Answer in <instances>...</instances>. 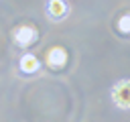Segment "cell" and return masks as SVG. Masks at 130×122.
Masks as SVG:
<instances>
[{"label": "cell", "instance_id": "3", "mask_svg": "<svg viewBox=\"0 0 130 122\" xmlns=\"http://www.w3.org/2000/svg\"><path fill=\"white\" fill-rule=\"evenodd\" d=\"M35 39H37L35 26H18V28L14 30V41H16L18 45H22V47H26L28 43H32Z\"/></svg>", "mask_w": 130, "mask_h": 122}, {"label": "cell", "instance_id": "2", "mask_svg": "<svg viewBox=\"0 0 130 122\" xmlns=\"http://www.w3.org/2000/svg\"><path fill=\"white\" fill-rule=\"evenodd\" d=\"M47 63H49V67H53V69L63 67V65L67 63V53H65V49H61V47L49 49V53H47Z\"/></svg>", "mask_w": 130, "mask_h": 122}, {"label": "cell", "instance_id": "1", "mask_svg": "<svg viewBox=\"0 0 130 122\" xmlns=\"http://www.w3.org/2000/svg\"><path fill=\"white\" fill-rule=\"evenodd\" d=\"M112 100L118 108L128 110L130 108V79H122L112 89Z\"/></svg>", "mask_w": 130, "mask_h": 122}, {"label": "cell", "instance_id": "6", "mask_svg": "<svg viewBox=\"0 0 130 122\" xmlns=\"http://www.w3.org/2000/svg\"><path fill=\"white\" fill-rule=\"evenodd\" d=\"M118 28H120L122 33H130V14H126V16H122V18H120Z\"/></svg>", "mask_w": 130, "mask_h": 122}, {"label": "cell", "instance_id": "5", "mask_svg": "<svg viewBox=\"0 0 130 122\" xmlns=\"http://www.w3.org/2000/svg\"><path fill=\"white\" fill-rule=\"evenodd\" d=\"M20 69H22L24 73H35V71L39 69V59H37L35 55H30V53L22 55V59H20Z\"/></svg>", "mask_w": 130, "mask_h": 122}, {"label": "cell", "instance_id": "4", "mask_svg": "<svg viewBox=\"0 0 130 122\" xmlns=\"http://www.w3.org/2000/svg\"><path fill=\"white\" fill-rule=\"evenodd\" d=\"M67 10H69V6H67V2H63V0H49V4H47V14H49L51 18H55V20L63 18V16L67 14Z\"/></svg>", "mask_w": 130, "mask_h": 122}]
</instances>
